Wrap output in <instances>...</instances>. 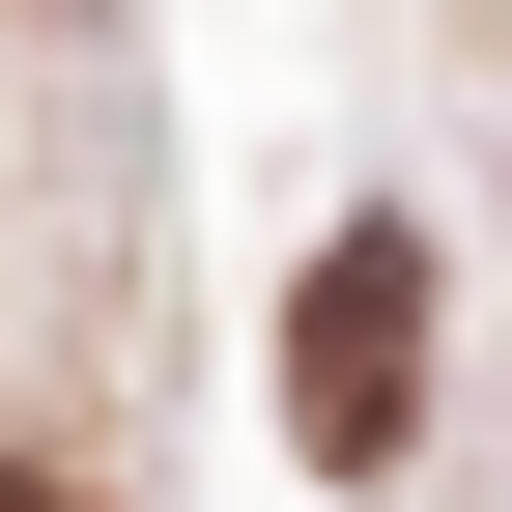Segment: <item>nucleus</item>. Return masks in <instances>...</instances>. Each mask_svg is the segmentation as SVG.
Listing matches in <instances>:
<instances>
[{
  "mask_svg": "<svg viewBox=\"0 0 512 512\" xmlns=\"http://www.w3.org/2000/svg\"><path fill=\"white\" fill-rule=\"evenodd\" d=\"M285 427H313L342 484L427 427V228H342V256L285 285Z\"/></svg>",
  "mask_w": 512,
  "mask_h": 512,
  "instance_id": "1",
  "label": "nucleus"
},
{
  "mask_svg": "<svg viewBox=\"0 0 512 512\" xmlns=\"http://www.w3.org/2000/svg\"><path fill=\"white\" fill-rule=\"evenodd\" d=\"M0 512H57V484H29V456H0Z\"/></svg>",
  "mask_w": 512,
  "mask_h": 512,
  "instance_id": "2",
  "label": "nucleus"
}]
</instances>
